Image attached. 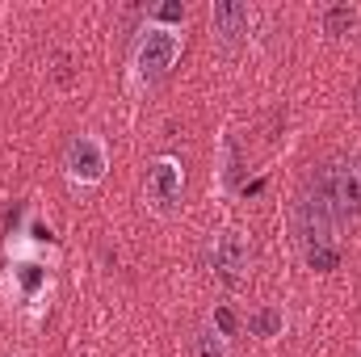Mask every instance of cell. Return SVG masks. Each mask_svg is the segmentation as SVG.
<instances>
[{"mask_svg": "<svg viewBox=\"0 0 361 357\" xmlns=\"http://www.w3.org/2000/svg\"><path fill=\"white\" fill-rule=\"evenodd\" d=\"M281 328H286V315L273 311V307H261V311L248 315V332L252 337H281Z\"/></svg>", "mask_w": 361, "mask_h": 357, "instance_id": "8", "label": "cell"}, {"mask_svg": "<svg viewBox=\"0 0 361 357\" xmlns=\"http://www.w3.org/2000/svg\"><path fill=\"white\" fill-rule=\"evenodd\" d=\"M180 17H185V8H180V4H164V8H156V17H152V21L173 25V21H180Z\"/></svg>", "mask_w": 361, "mask_h": 357, "instance_id": "12", "label": "cell"}, {"mask_svg": "<svg viewBox=\"0 0 361 357\" xmlns=\"http://www.w3.org/2000/svg\"><path fill=\"white\" fill-rule=\"evenodd\" d=\"M315 193L332 206V214L341 223H353L361 219V156H345V160H332L319 181H315Z\"/></svg>", "mask_w": 361, "mask_h": 357, "instance_id": "2", "label": "cell"}, {"mask_svg": "<svg viewBox=\"0 0 361 357\" xmlns=\"http://www.w3.org/2000/svg\"><path fill=\"white\" fill-rule=\"evenodd\" d=\"M336 227H341V219L332 214V206L315 189L302 193V202H298V231H302L307 248H336Z\"/></svg>", "mask_w": 361, "mask_h": 357, "instance_id": "4", "label": "cell"}, {"mask_svg": "<svg viewBox=\"0 0 361 357\" xmlns=\"http://www.w3.org/2000/svg\"><path fill=\"white\" fill-rule=\"evenodd\" d=\"M210 261H214V269H219L227 282H240V277L248 273V261H252L248 240H244L240 231H219L214 244H210Z\"/></svg>", "mask_w": 361, "mask_h": 357, "instance_id": "6", "label": "cell"}, {"mask_svg": "<svg viewBox=\"0 0 361 357\" xmlns=\"http://www.w3.org/2000/svg\"><path fill=\"white\" fill-rule=\"evenodd\" d=\"M193 357H231L227 337H223V332H214V328H202V332L193 337Z\"/></svg>", "mask_w": 361, "mask_h": 357, "instance_id": "9", "label": "cell"}, {"mask_svg": "<svg viewBox=\"0 0 361 357\" xmlns=\"http://www.w3.org/2000/svg\"><path fill=\"white\" fill-rule=\"evenodd\" d=\"M210 25H214V34L231 47V42H240V38L248 34L252 13H248V4H240V0H214V4H210Z\"/></svg>", "mask_w": 361, "mask_h": 357, "instance_id": "7", "label": "cell"}, {"mask_svg": "<svg viewBox=\"0 0 361 357\" xmlns=\"http://www.w3.org/2000/svg\"><path fill=\"white\" fill-rule=\"evenodd\" d=\"M180 55V30L177 25H160V21H147L139 42H135V55H130V80L135 85H156L160 76H169V68L177 63Z\"/></svg>", "mask_w": 361, "mask_h": 357, "instance_id": "1", "label": "cell"}, {"mask_svg": "<svg viewBox=\"0 0 361 357\" xmlns=\"http://www.w3.org/2000/svg\"><path fill=\"white\" fill-rule=\"evenodd\" d=\"M214 324H219V332H223V337H231V332H235V315H231L227 307H219V311H214Z\"/></svg>", "mask_w": 361, "mask_h": 357, "instance_id": "13", "label": "cell"}, {"mask_svg": "<svg viewBox=\"0 0 361 357\" xmlns=\"http://www.w3.org/2000/svg\"><path fill=\"white\" fill-rule=\"evenodd\" d=\"M180 189H185V164L177 156H156L147 164V202L156 210H169L180 202Z\"/></svg>", "mask_w": 361, "mask_h": 357, "instance_id": "5", "label": "cell"}, {"mask_svg": "<svg viewBox=\"0 0 361 357\" xmlns=\"http://www.w3.org/2000/svg\"><path fill=\"white\" fill-rule=\"evenodd\" d=\"M357 105H361V85H357Z\"/></svg>", "mask_w": 361, "mask_h": 357, "instance_id": "14", "label": "cell"}, {"mask_svg": "<svg viewBox=\"0 0 361 357\" xmlns=\"http://www.w3.org/2000/svg\"><path fill=\"white\" fill-rule=\"evenodd\" d=\"M353 25H357V8H349V4H332V8L324 13V30H328V34H336V38H341V34H349Z\"/></svg>", "mask_w": 361, "mask_h": 357, "instance_id": "10", "label": "cell"}, {"mask_svg": "<svg viewBox=\"0 0 361 357\" xmlns=\"http://www.w3.org/2000/svg\"><path fill=\"white\" fill-rule=\"evenodd\" d=\"M63 173L72 185H97L109 173V147L101 135H76L63 152Z\"/></svg>", "mask_w": 361, "mask_h": 357, "instance_id": "3", "label": "cell"}, {"mask_svg": "<svg viewBox=\"0 0 361 357\" xmlns=\"http://www.w3.org/2000/svg\"><path fill=\"white\" fill-rule=\"evenodd\" d=\"M336 261H341V253H336V248H307V265L319 269V273L336 269Z\"/></svg>", "mask_w": 361, "mask_h": 357, "instance_id": "11", "label": "cell"}]
</instances>
